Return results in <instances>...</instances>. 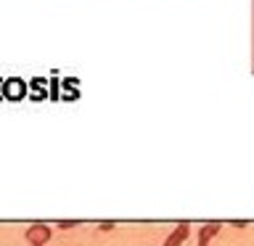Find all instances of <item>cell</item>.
I'll list each match as a JSON object with an SVG mask.
<instances>
[{"label": "cell", "mask_w": 254, "mask_h": 246, "mask_svg": "<svg viewBox=\"0 0 254 246\" xmlns=\"http://www.w3.org/2000/svg\"><path fill=\"white\" fill-rule=\"evenodd\" d=\"M27 241L32 244V246H45L48 241H51V228L45 225V222H35V225H29L27 228Z\"/></svg>", "instance_id": "cell-1"}, {"label": "cell", "mask_w": 254, "mask_h": 246, "mask_svg": "<svg viewBox=\"0 0 254 246\" xmlns=\"http://www.w3.org/2000/svg\"><path fill=\"white\" fill-rule=\"evenodd\" d=\"M188 236H190V225H188V222H178V228L164 238V246H183Z\"/></svg>", "instance_id": "cell-2"}, {"label": "cell", "mask_w": 254, "mask_h": 246, "mask_svg": "<svg viewBox=\"0 0 254 246\" xmlns=\"http://www.w3.org/2000/svg\"><path fill=\"white\" fill-rule=\"evenodd\" d=\"M222 230V222L220 220H214V222H206V225L198 230V246H209V241L214 236H217Z\"/></svg>", "instance_id": "cell-3"}, {"label": "cell", "mask_w": 254, "mask_h": 246, "mask_svg": "<svg viewBox=\"0 0 254 246\" xmlns=\"http://www.w3.org/2000/svg\"><path fill=\"white\" fill-rule=\"evenodd\" d=\"M24 90H27V87H24L21 79H8V82L3 85V95H5L8 101H19L21 95H24Z\"/></svg>", "instance_id": "cell-4"}, {"label": "cell", "mask_w": 254, "mask_h": 246, "mask_svg": "<svg viewBox=\"0 0 254 246\" xmlns=\"http://www.w3.org/2000/svg\"><path fill=\"white\" fill-rule=\"evenodd\" d=\"M59 228H61V230H71V228H77V220H61Z\"/></svg>", "instance_id": "cell-5"}, {"label": "cell", "mask_w": 254, "mask_h": 246, "mask_svg": "<svg viewBox=\"0 0 254 246\" xmlns=\"http://www.w3.org/2000/svg\"><path fill=\"white\" fill-rule=\"evenodd\" d=\"M114 225H117V222H114V220H109V222H101L98 230H103V233H106V230H114Z\"/></svg>", "instance_id": "cell-6"}]
</instances>
